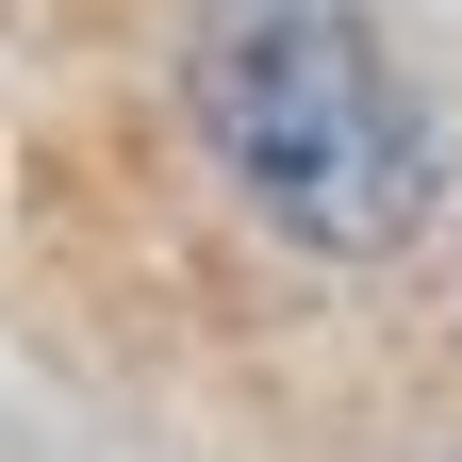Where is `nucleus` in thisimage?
<instances>
[{
    "instance_id": "nucleus-1",
    "label": "nucleus",
    "mask_w": 462,
    "mask_h": 462,
    "mask_svg": "<svg viewBox=\"0 0 462 462\" xmlns=\"http://www.w3.org/2000/svg\"><path fill=\"white\" fill-rule=\"evenodd\" d=\"M199 133L298 248H396L430 215V116L380 67L346 0H215L199 33Z\"/></svg>"
}]
</instances>
